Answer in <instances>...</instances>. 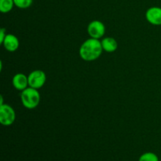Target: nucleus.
Returning <instances> with one entry per match:
<instances>
[{"label": "nucleus", "mask_w": 161, "mask_h": 161, "mask_svg": "<svg viewBox=\"0 0 161 161\" xmlns=\"http://www.w3.org/2000/svg\"><path fill=\"white\" fill-rule=\"evenodd\" d=\"M103 48L102 42L99 39H86L80 46L79 54L80 58L85 61H93L100 58Z\"/></svg>", "instance_id": "obj_1"}, {"label": "nucleus", "mask_w": 161, "mask_h": 161, "mask_svg": "<svg viewBox=\"0 0 161 161\" xmlns=\"http://www.w3.org/2000/svg\"><path fill=\"white\" fill-rule=\"evenodd\" d=\"M20 99L25 108L28 109H34L40 102V94L37 89L28 86L21 91Z\"/></svg>", "instance_id": "obj_2"}, {"label": "nucleus", "mask_w": 161, "mask_h": 161, "mask_svg": "<svg viewBox=\"0 0 161 161\" xmlns=\"http://www.w3.org/2000/svg\"><path fill=\"white\" fill-rule=\"evenodd\" d=\"M16 119V113L8 104L0 105V123L3 126H11Z\"/></svg>", "instance_id": "obj_3"}, {"label": "nucleus", "mask_w": 161, "mask_h": 161, "mask_svg": "<svg viewBox=\"0 0 161 161\" xmlns=\"http://www.w3.org/2000/svg\"><path fill=\"white\" fill-rule=\"evenodd\" d=\"M28 86L35 89H40L45 84L47 80L46 73L42 70H34L28 75Z\"/></svg>", "instance_id": "obj_4"}, {"label": "nucleus", "mask_w": 161, "mask_h": 161, "mask_svg": "<svg viewBox=\"0 0 161 161\" xmlns=\"http://www.w3.org/2000/svg\"><path fill=\"white\" fill-rule=\"evenodd\" d=\"M87 33L91 38L100 39L105 34V26L100 20H93L88 25Z\"/></svg>", "instance_id": "obj_5"}, {"label": "nucleus", "mask_w": 161, "mask_h": 161, "mask_svg": "<svg viewBox=\"0 0 161 161\" xmlns=\"http://www.w3.org/2000/svg\"><path fill=\"white\" fill-rule=\"evenodd\" d=\"M146 18L149 24L155 26L161 25V7L153 6L146 12Z\"/></svg>", "instance_id": "obj_6"}, {"label": "nucleus", "mask_w": 161, "mask_h": 161, "mask_svg": "<svg viewBox=\"0 0 161 161\" xmlns=\"http://www.w3.org/2000/svg\"><path fill=\"white\" fill-rule=\"evenodd\" d=\"M13 86L17 91H24L28 87V79L27 75L23 73H17L12 79Z\"/></svg>", "instance_id": "obj_7"}, {"label": "nucleus", "mask_w": 161, "mask_h": 161, "mask_svg": "<svg viewBox=\"0 0 161 161\" xmlns=\"http://www.w3.org/2000/svg\"><path fill=\"white\" fill-rule=\"evenodd\" d=\"M2 45L8 51L14 52L19 48L20 42H19V39H17L16 36L13 34H6V38H5Z\"/></svg>", "instance_id": "obj_8"}, {"label": "nucleus", "mask_w": 161, "mask_h": 161, "mask_svg": "<svg viewBox=\"0 0 161 161\" xmlns=\"http://www.w3.org/2000/svg\"><path fill=\"white\" fill-rule=\"evenodd\" d=\"M103 50L108 53H113L116 51L118 47V43L115 39L112 37H105L101 41Z\"/></svg>", "instance_id": "obj_9"}, {"label": "nucleus", "mask_w": 161, "mask_h": 161, "mask_svg": "<svg viewBox=\"0 0 161 161\" xmlns=\"http://www.w3.org/2000/svg\"><path fill=\"white\" fill-rule=\"evenodd\" d=\"M15 6L14 0H0V11L3 14L10 12Z\"/></svg>", "instance_id": "obj_10"}, {"label": "nucleus", "mask_w": 161, "mask_h": 161, "mask_svg": "<svg viewBox=\"0 0 161 161\" xmlns=\"http://www.w3.org/2000/svg\"><path fill=\"white\" fill-rule=\"evenodd\" d=\"M138 161H159V157L154 153L147 152L140 156Z\"/></svg>", "instance_id": "obj_11"}, {"label": "nucleus", "mask_w": 161, "mask_h": 161, "mask_svg": "<svg viewBox=\"0 0 161 161\" xmlns=\"http://www.w3.org/2000/svg\"><path fill=\"white\" fill-rule=\"evenodd\" d=\"M15 6L19 9H28L32 5L33 0H14Z\"/></svg>", "instance_id": "obj_12"}, {"label": "nucleus", "mask_w": 161, "mask_h": 161, "mask_svg": "<svg viewBox=\"0 0 161 161\" xmlns=\"http://www.w3.org/2000/svg\"><path fill=\"white\" fill-rule=\"evenodd\" d=\"M6 36V29H5V28H1V30H0V44H1V45L3 44V41H4Z\"/></svg>", "instance_id": "obj_13"}]
</instances>
